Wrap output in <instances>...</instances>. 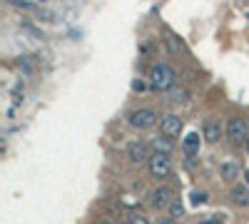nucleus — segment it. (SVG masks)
<instances>
[{
    "label": "nucleus",
    "instance_id": "nucleus-14",
    "mask_svg": "<svg viewBox=\"0 0 249 224\" xmlns=\"http://www.w3.org/2000/svg\"><path fill=\"white\" fill-rule=\"evenodd\" d=\"M224 222H227L224 214H210V217H204L199 224H224Z\"/></svg>",
    "mask_w": 249,
    "mask_h": 224
},
{
    "label": "nucleus",
    "instance_id": "nucleus-7",
    "mask_svg": "<svg viewBox=\"0 0 249 224\" xmlns=\"http://www.w3.org/2000/svg\"><path fill=\"white\" fill-rule=\"evenodd\" d=\"M150 205H152L155 209H162V207L172 205V192H170V187H157V190H152V192H150Z\"/></svg>",
    "mask_w": 249,
    "mask_h": 224
},
{
    "label": "nucleus",
    "instance_id": "nucleus-8",
    "mask_svg": "<svg viewBox=\"0 0 249 224\" xmlns=\"http://www.w3.org/2000/svg\"><path fill=\"white\" fill-rule=\"evenodd\" d=\"M219 135H222V125H219V122H217V120H207L204 127H202V137H204L207 142H217Z\"/></svg>",
    "mask_w": 249,
    "mask_h": 224
},
{
    "label": "nucleus",
    "instance_id": "nucleus-10",
    "mask_svg": "<svg viewBox=\"0 0 249 224\" xmlns=\"http://www.w3.org/2000/svg\"><path fill=\"white\" fill-rule=\"evenodd\" d=\"M219 174H222L224 182H234L239 177V165L237 162H224V165L219 167Z\"/></svg>",
    "mask_w": 249,
    "mask_h": 224
},
{
    "label": "nucleus",
    "instance_id": "nucleus-17",
    "mask_svg": "<svg viewBox=\"0 0 249 224\" xmlns=\"http://www.w3.org/2000/svg\"><path fill=\"white\" fill-rule=\"evenodd\" d=\"M132 90H135V92H142V90H144V83H142V80H135V83H132Z\"/></svg>",
    "mask_w": 249,
    "mask_h": 224
},
{
    "label": "nucleus",
    "instance_id": "nucleus-11",
    "mask_svg": "<svg viewBox=\"0 0 249 224\" xmlns=\"http://www.w3.org/2000/svg\"><path fill=\"white\" fill-rule=\"evenodd\" d=\"M232 202H234V205H239V207H247V205H249V190L237 185V187L232 190Z\"/></svg>",
    "mask_w": 249,
    "mask_h": 224
},
{
    "label": "nucleus",
    "instance_id": "nucleus-19",
    "mask_svg": "<svg viewBox=\"0 0 249 224\" xmlns=\"http://www.w3.org/2000/svg\"><path fill=\"white\" fill-rule=\"evenodd\" d=\"M172 100H175V103H182V100H184V92H182V90H179V92H175V95H172Z\"/></svg>",
    "mask_w": 249,
    "mask_h": 224
},
{
    "label": "nucleus",
    "instance_id": "nucleus-5",
    "mask_svg": "<svg viewBox=\"0 0 249 224\" xmlns=\"http://www.w3.org/2000/svg\"><path fill=\"white\" fill-rule=\"evenodd\" d=\"M160 132L164 135V137H179V132H182V117L179 115H164L162 120H160Z\"/></svg>",
    "mask_w": 249,
    "mask_h": 224
},
{
    "label": "nucleus",
    "instance_id": "nucleus-4",
    "mask_svg": "<svg viewBox=\"0 0 249 224\" xmlns=\"http://www.w3.org/2000/svg\"><path fill=\"white\" fill-rule=\"evenodd\" d=\"M157 122V112L150 110V107H142V110H135L130 115V125L137 127V130H150L152 125Z\"/></svg>",
    "mask_w": 249,
    "mask_h": 224
},
{
    "label": "nucleus",
    "instance_id": "nucleus-12",
    "mask_svg": "<svg viewBox=\"0 0 249 224\" xmlns=\"http://www.w3.org/2000/svg\"><path fill=\"white\" fill-rule=\"evenodd\" d=\"M152 145H155V150H157V152H162V155H170V150H172V142H170V137L155 139Z\"/></svg>",
    "mask_w": 249,
    "mask_h": 224
},
{
    "label": "nucleus",
    "instance_id": "nucleus-2",
    "mask_svg": "<svg viewBox=\"0 0 249 224\" xmlns=\"http://www.w3.org/2000/svg\"><path fill=\"white\" fill-rule=\"evenodd\" d=\"M147 170H150V174H152V177H157V179L170 177V172H172V162H170V155L155 152V155L150 157V162H147Z\"/></svg>",
    "mask_w": 249,
    "mask_h": 224
},
{
    "label": "nucleus",
    "instance_id": "nucleus-18",
    "mask_svg": "<svg viewBox=\"0 0 249 224\" xmlns=\"http://www.w3.org/2000/svg\"><path fill=\"white\" fill-rule=\"evenodd\" d=\"M157 224H177V219H172V217H162V219H157Z\"/></svg>",
    "mask_w": 249,
    "mask_h": 224
},
{
    "label": "nucleus",
    "instance_id": "nucleus-6",
    "mask_svg": "<svg viewBox=\"0 0 249 224\" xmlns=\"http://www.w3.org/2000/svg\"><path fill=\"white\" fill-rule=\"evenodd\" d=\"M127 157L135 162V165H142V162H150V147H147V142H132V145L127 147Z\"/></svg>",
    "mask_w": 249,
    "mask_h": 224
},
{
    "label": "nucleus",
    "instance_id": "nucleus-20",
    "mask_svg": "<svg viewBox=\"0 0 249 224\" xmlns=\"http://www.w3.org/2000/svg\"><path fill=\"white\" fill-rule=\"evenodd\" d=\"M244 177H247V185H249V170H244Z\"/></svg>",
    "mask_w": 249,
    "mask_h": 224
},
{
    "label": "nucleus",
    "instance_id": "nucleus-1",
    "mask_svg": "<svg viewBox=\"0 0 249 224\" xmlns=\"http://www.w3.org/2000/svg\"><path fill=\"white\" fill-rule=\"evenodd\" d=\"M175 70L170 68V65H164V63H157V65H152V70H150V85H152V90H157V92H164V90H170L172 85H175Z\"/></svg>",
    "mask_w": 249,
    "mask_h": 224
},
{
    "label": "nucleus",
    "instance_id": "nucleus-15",
    "mask_svg": "<svg viewBox=\"0 0 249 224\" xmlns=\"http://www.w3.org/2000/svg\"><path fill=\"white\" fill-rule=\"evenodd\" d=\"M127 222H130V224H150V222H147V217H142V214H137V212H135V214H130V219H127Z\"/></svg>",
    "mask_w": 249,
    "mask_h": 224
},
{
    "label": "nucleus",
    "instance_id": "nucleus-3",
    "mask_svg": "<svg viewBox=\"0 0 249 224\" xmlns=\"http://www.w3.org/2000/svg\"><path fill=\"white\" fill-rule=\"evenodd\" d=\"M227 137H230L232 142H237V145L249 142V125H247V120L232 117L230 122H227Z\"/></svg>",
    "mask_w": 249,
    "mask_h": 224
},
{
    "label": "nucleus",
    "instance_id": "nucleus-13",
    "mask_svg": "<svg viewBox=\"0 0 249 224\" xmlns=\"http://www.w3.org/2000/svg\"><path fill=\"white\" fill-rule=\"evenodd\" d=\"M182 214H184L182 202H179V199H172V205H170V217H172V219H179Z\"/></svg>",
    "mask_w": 249,
    "mask_h": 224
},
{
    "label": "nucleus",
    "instance_id": "nucleus-21",
    "mask_svg": "<svg viewBox=\"0 0 249 224\" xmlns=\"http://www.w3.org/2000/svg\"><path fill=\"white\" fill-rule=\"evenodd\" d=\"M120 224H130V222H120Z\"/></svg>",
    "mask_w": 249,
    "mask_h": 224
},
{
    "label": "nucleus",
    "instance_id": "nucleus-16",
    "mask_svg": "<svg viewBox=\"0 0 249 224\" xmlns=\"http://www.w3.org/2000/svg\"><path fill=\"white\" fill-rule=\"evenodd\" d=\"M204 202H207L204 192H192V205H204Z\"/></svg>",
    "mask_w": 249,
    "mask_h": 224
},
{
    "label": "nucleus",
    "instance_id": "nucleus-9",
    "mask_svg": "<svg viewBox=\"0 0 249 224\" xmlns=\"http://www.w3.org/2000/svg\"><path fill=\"white\" fill-rule=\"evenodd\" d=\"M182 150H184V155H190V157H195L197 152H199V135L197 132H190L184 139H182Z\"/></svg>",
    "mask_w": 249,
    "mask_h": 224
},
{
    "label": "nucleus",
    "instance_id": "nucleus-22",
    "mask_svg": "<svg viewBox=\"0 0 249 224\" xmlns=\"http://www.w3.org/2000/svg\"><path fill=\"white\" fill-rule=\"evenodd\" d=\"M247 150H249V142H247Z\"/></svg>",
    "mask_w": 249,
    "mask_h": 224
}]
</instances>
